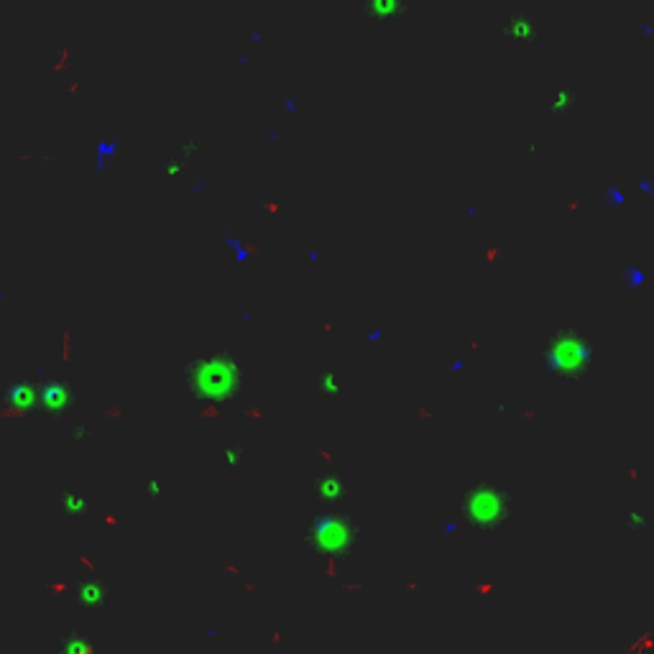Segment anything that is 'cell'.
Instances as JSON below:
<instances>
[{
  "label": "cell",
  "instance_id": "6da1fadb",
  "mask_svg": "<svg viewBox=\"0 0 654 654\" xmlns=\"http://www.w3.org/2000/svg\"><path fill=\"white\" fill-rule=\"evenodd\" d=\"M187 381L200 399L220 401L228 399L241 386V363L233 353L215 350V353L197 355L187 368Z\"/></svg>",
  "mask_w": 654,
  "mask_h": 654
},
{
  "label": "cell",
  "instance_id": "7a4b0ae2",
  "mask_svg": "<svg viewBox=\"0 0 654 654\" xmlns=\"http://www.w3.org/2000/svg\"><path fill=\"white\" fill-rule=\"evenodd\" d=\"M591 355L593 348L588 345L586 337L578 335L575 330H560L547 348V366L552 374L575 379L588 368Z\"/></svg>",
  "mask_w": 654,
  "mask_h": 654
},
{
  "label": "cell",
  "instance_id": "3957f363",
  "mask_svg": "<svg viewBox=\"0 0 654 654\" xmlns=\"http://www.w3.org/2000/svg\"><path fill=\"white\" fill-rule=\"evenodd\" d=\"M463 509L473 522L483 524V527H493L509 511V493L499 486H491V483H480L465 496Z\"/></svg>",
  "mask_w": 654,
  "mask_h": 654
},
{
  "label": "cell",
  "instance_id": "277c9868",
  "mask_svg": "<svg viewBox=\"0 0 654 654\" xmlns=\"http://www.w3.org/2000/svg\"><path fill=\"white\" fill-rule=\"evenodd\" d=\"M506 33H509L517 44H534L539 36V23L529 16H511L506 23Z\"/></svg>",
  "mask_w": 654,
  "mask_h": 654
},
{
  "label": "cell",
  "instance_id": "5b68a950",
  "mask_svg": "<svg viewBox=\"0 0 654 654\" xmlns=\"http://www.w3.org/2000/svg\"><path fill=\"white\" fill-rule=\"evenodd\" d=\"M315 488H317L320 496H337V493L343 491V478L337 473H325L317 478Z\"/></svg>",
  "mask_w": 654,
  "mask_h": 654
},
{
  "label": "cell",
  "instance_id": "8992f818",
  "mask_svg": "<svg viewBox=\"0 0 654 654\" xmlns=\"http://www.w3.org/2000/svg\"><path fill=\"white\" fill-rule=\"evenodd\" d=\"M401 8H404V6H401V3H394V0H389V3H386V0H379V3H368L366 11L376 13V16H381V19H384V16L401 13Z\"/></svg>",
  "mask_w": 654,
  "mask_h": 654
},
{
  "label": "cell",
  "instance_id": "52a82bcc",
  "mask_svg": "<svg viewBox=\"0 0 654 654\" xmlns=\"http://www.w3.org/2000/svg\"><path fill=\"white\" fill-rule=\"evenodd\" d=\"M573 97H575V90H570V88H562V90H557V97H554V110H562V107H567L570 102H573Z\"/></svg>",
  "mask_w": 654,
  "mask_h": 654
}]
</instances>
